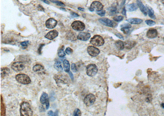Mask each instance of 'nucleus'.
<instances>
[{"label":"nucleus","mask_w":164,"mask_h":116,"mask_svg":"<svg viewBox=\"0 0 164 116\" xmlns=\"http://www.w3.org/2000/svg\"><path fill=\"white\" fill-rule=\"evenodd\" d=\"M116 36L117 37H118L119 38H120V39H123V40L124 39V38H123V36H122V35L120 34H119V33H117L116 34Z\"/></svg>","instance_id":"obj_42"},{"label":"nucleus","mask_w":164,"mask_h":116,"mask_svg":"<svg viewBox=\"0 0 164 116\" xmlns=\"http://www.w3.org/2000/svg\"><path fill=\"white\" fill-rule=\"evenodd\" d=\"M29 41H24V42H21V45L22 46H28V44H29Z\"/></svg>","instance_id":"obj_38"},{"label":"nucleus","mask_w":164,"mask_h":116,"mask_svg":"<svg viewBox=\"0 0 164 116\" xmlns=\"http://www.w3.org/2000/svg\"><path fill=\"white\" fill-rule=\"evenodd\" d=\"M106 11L105 10H102L97 12V13L98 15L101 16H104L106 14Z\"/></svg>","instance_id":"obj_34"},{"label":"nucleus","mask_w":164,"mask_h":116,"mask_svg":"<svg viewBox=\"0 0 164 116\" xmlns=\"http://www.w3.org/2000/svg\"><path fill=\"white\" fill-rule=\"evenodd\" d=\"M161 106L162 108H164V103H162L161 104Z\"/></svg>","instance_id":"obj_49"},{"label":"nucleus","mask_w":164,"mask_h":116,"mask_svg":"<svg viewBox=\"0 0 164 116\" xmlns=\"http://www.w3.org/2000/svg\"><path fill=\"white\" fill-rule=\"evenodd\" d=\"M135 42L133 41H126L124 42V48L127 49H130L132 48L135 45Z\"/></svg>","instance_id":"obj_20"},{"label":"nucleus","mask_w":164,"mask_h":116,"mask_svg":"<svg viewBox=\"0 0 164 116\" xmlns=\"http://www.w3.org/2000/svg\"><path fill=\"white\" fill-rule=\"evenodd\" d=\"M58 55L59 57L62 58L66 56V53L64 51L63 49H60L58 52Z\"/></svg>","instance_id":"obj_28"},{"label":"nucleus","mask_w":164,"mask_h":116,"mask_svg":"<svg viewBox=\"0 0 164 116\" xmlns=\"http://www.w3.org/2000/svg\"><path fill=\"white\" fill-rule=\"evenodd\" d=\"M126 8L128 11L129 12H133L134 11L138 9V5L136 3H132L129 4L126 6Z\"/></svg>","instance_id":"obj_21"},{"label":"nucleus","mask_w":164,"mask_h":116,"mask_svg":"<svg viewBox=\"0 0 164 116\" xmlns=\"http://www.w3.org/2000/svg\"><path fill=\"white\" fill-rule=\"evenodd\" d=\"M58 35V32L56 30L50 31L45 36L46 38L49 40H52L57 37Z\"/></svg>","instance_id":"obj_15"},{"label":"nucleus","mask_w":164,"mask_h":116,"mask_svg":"<svg viewBox=\"0 0 164 116\" xmlns=\"http://www.w3.org/2000/svg\"><path fill=\"white\" fill-rule=\"evenodd\" d=\"M122 13L123 14V15H125L126 16V8L125 7H124L123 9V11H122Z\"/></svg>","instance_id":"obj_46"},{"label":"nucleus","mask_w":164,"mask_h":116,"mask_svg":"<svg viewBox=\"0 0 164 116\" xmlns=\"http://www.w3.org/2000/svg\"><path fill=\"white\" fill-rule=\"evenodd\" d=\"M44 45H40V47L39 48L38 50V52L39 54H41V50H42V48L43 46H44Z\"/></svg>","instance_id":"obj_40"},{"label":"nucleus","mask_w":164,"mask_h":116,"mask_svg":"<svg viewBox=\"0 0 164 116\" xmlns=\"http://www.w3.org/2000/svg\"><path fill=\"white\" fill-rule=\"evenodd\" d=\"M103 6L100 2L98 1L93 2L90 6L89 9L90 11L93 12L94 10L96 12L102 10L103 9Z\"/></svg>","instance_id":"obj_8"},{"label":"nucleus","mask_w":164,"mask_h":116,"mask_svg":"<svg viewBox=\"0 0 164 116\" xmlns=\"http://www.w3.org/2000/svg\"><path fill=\"white\" fill-rule=\"evenodd\" d=\"M73 115L74 116H81V110L78 108H77L75 110Z\"/></svg>","instance_id":"obj_31"},{"label":"nucleus","mask_w":164,"mask_h":116,"mask_svg":"<svg viewBox=\"0 0 164 116\" xmlns=\"http://www.w3.org/2000/svg\"><path fill=\"white\" fill-rule=\"evenodd\" d=\"M49 101V96L46 92H44L42 94L40 99V101L42 104H46V103Z\"/></svg>","instance_id":"obj_18"},{"label":"nucleus","mask_w":164,"mask_h":116,"mask_svg":"<svg viewBox=\"0 0 164 116\" xmlns=\"http://www.w3.org/2000/svg\"><path fill=\"white\" fill-rule=\"evenodd\" d=\"M10 73V70L8 68L5 67L1 68V77L2 78H4L7 76Z\"/></svg>","instance_id":"obj_22"},{"label":"nucleus","mask_w":164,"mask_h":116,"mask_svg":"<svg viewBox=\"0 0 164 116\" xmlns=\"http://www.w3.org/2000/svg\"><path fill=\"white\" fill-rule=\"evenodd\" d=\"M157 34L158 33H157V31L156 30V29H149L148 31L147 32V36L148 38L153 39L157 37Z\"/></svg>","instance_id":"obj_16"},{"label":"nucleus","mask_w":164,"mask_h":116,"mask_svg":"<svg viewBox=\"0 0 164 116\" xmlns=\"http://www.w3.org/2000/svg\"><path fill=\"white\" fill-rule=\"evenodd\" d=\"M71 68H72V71L74 72H76L77 71H78L77 66H76L75 64H72V65H71Z\"/></svg>","instance_id":"obj_33"},{"label":"nucleus","mask_w":164,"mask_h":116,"mask_svg":"<svg viewBox=\"0 0 164 116\" xmlns=\"http://www.w3.org/2000/svg\"><path fill=\"white\" fill-rule=\"evenodd\" d=\"M91 37V35L89 33L81 32L79 33L77 36V38L78 40L82 41H86L89 40Z\"/></svg>","instance_id":"obj_14"},{"label":"nucleus","mask_w":164,"mask_h":116,"mask_svg":"<svg viewBox=\"0 0 164 116\" xmlns=\"http://www.w3.org/2000/svg\"><path fill=\"white\" fill-rule=\"evenodd\" d=\"M90 43L96 46H101L104 44V40L101 36L95 35L91 38L90 41Z\"/></svg>","instance_id":"obj_4"},{"label":"nucleus","mask_w":164,"mask_h":116,"mask_svg":"<svg viewBox=\"0 0 164 116\" xmlns=\"http://www.w3.org/2000/svg\"><path fill=\"white\" fill-rule=\"evenodd\" d=\"M54 79L56 81V83L58 86L60 84H67L70 81L66 75H56L54 77Z\"/></svg>","instance_id":"obj_2"},{"label":"nucleus","mask_w":164,"mask_h":116,"mask_svg":"<svg viewBox=\"0 0 164 116\" xmlns=\"http://www.w3.org/2000/svg\"><path fill=\"white\" fill-rule=\"evenodd\" d=\"M39 110H40V112H45V108H44V106L42 105H40L39 106Z\"/></svg>","instance_id":"obj_39"},{"label":"nucleus","mask_w":164,"mask_h":116,"mask_svg":"<svg viewBox=\"0 0 164 116\" xmlns=\"http://www.w3.org/2000/svg\"><path fill=\"white\" fill-rule=\"evenodd\" d=\"M46 110H48L49 108V106H50V103H49V101H48V102L46 103Z\"/></svg>","instance_id":"obj_44"},{"label":"nucleus","mask_w":164,"mask_h":116,"mask_svg":"<svg viewBox=\"0 0 164 116\" xmlns=\"http://www.w3.org/2000/svg\"><path fill=\"white\" fill-rule=\"evenodd\" d=\"M86 71L87 75L89 76H94L97 73L98 68L95 64H90L87 66Z\"/></svg>","instance_id":"obj_5"},{"label":"nucleus","mask_w":164,"mask_h":116,"mask_svg":"<svg viewBox=\"0 0 164 116\" xmlns=\"http://www.w3.org/2000/svg\"><path fill=\"white\" fill-rule=\"evenodd\" d=\"M125 1H126V0H122V5H121V6H123V5H124L125 3Z\"/></svg>","instance_id":"obj_47"},{"label":"nucleus","mask_w":164,"mask_h":116,"mask_svg":"<svg viewBox=\"0 0 164 116\" xmlns=\"http://www.w3.org/2000/svg\"><path fill=\"white\" fill-rule=\"evenodd\" d=\"M145 23L146 24H147V25H148L149 26H152L153 25H155L156 24L154 21L152 20H145Z\"/></svg>","instance_id":"obj_30"},{"label":"nucleus","mask_w":164,"mask_h":116,"mask_svg":"<svg viewBox=\"0 0 164 116\" xmlns=\"http://www.w3.org/2000/svg\"><path fill=\"white\" fill-rule=\"evenodd\" d=\"M88 53L92 57H96L100 53V51L99 49L94 46H89L87 48Z\"/></svg>","instance_id":"obj_10"},{"label":"nucleus","mask_w":164,"mask_h":116,"mask_svg":"<svg viewBox=\"0 0 164 116\" xmlns=\"http://www.w3.org/2000/svg\"><path fill=\"white\" fill-rule=\"evenodd\" d=\"M12 70L16 72L21 71L25 69V66L24 64L21 62H15L12 64L11 66Z\"/></svg>","instance_id":"obj_9"},{"label":"nucleus","mask_w":164,"mask_h":116,"mask_svg":"<svg viewBox=\"0 0 164 116\" xmlns=\"http://www.w3.org/2000/svg\"></svg>","instance_id":"obj_53"},{"label":"nucleus","mask_w":164,"mask_h":116,"mask_svg":"<svg viewBox=\"0 0 164 116\" xmlns=\"http://www.w3.org/2000/svg\"><path fill=\"white\" fill-rule=\"evenodd\" d=\"M60 9H62V10L65 11H66V9L64 8H60Z\"/></svg>","instance_id":"obj_50"},{"label":"nucleus","mask_w":164,"mask_h":116,"mask_svg":"<svg viewBox=\"0 0 164 116\" xmlns=\"http://www.w3.org/2000/svg\"><path fill=\"white\" fill-rule=\"evenodd\" d=\"M48 115H50V116H54V113L53 111H51V110H50V111H49V112H48Z\"/></svg>","instance_id":"obj_45"},{"label":"nucleus","mask_w":164,"mask_h":116,"mask_svg":"<svg viewBox=\"0 0 164 116\" xmlns=\"http://www.w3.org/2000/svg\"><path fill=\"white\" fill-rule=\"evenodd\" d=\"M33 70L37 74H42L45 73V70L44 66L40 64H36L33 68Z\"/></svg>","instance_id":"obj_12"},{"label":"nucleus","mask_w":164,"mask_h":116,"mask_svg":"<svg viewBox=\"0 0 164 116\" xmlns=\"http://www.w3.org/2000/svg\"><path fill=\"white\" fill-rule=\"evenodd\" d=\"M57 21L53 18H50L46 22V26L49 29L54 28L57 25Z\"/></svg>","instance_id":"obj_11"},{"label":"nucleus","mask_w":164,"mask_h":116,"mask_svg":"<svg viewBox=\"0 0 164 116\" xmlns=\"http://www.w3.org/2000/svg\"><path fill=\"white\" fill-rule=\"evenodd\" d=\"M130 28H126V27H122L121 29V31L124 33L125 34H128L130 32Z\"/></svg>","instance_id":"obj_35"},{"label":"nucleus","mask_w":164,"mask_h":116,"mask_svg":"<svg viewBox=\"0 0 164 116\" xmlns=\"http://www.w3.org/2000/svg\"><path fill=\"white\" fill-rule=\"evenodd\" d=\"M78 9L79 10L82 11H84V10H85L84 8H81V7H79V8H78Z\"/></svg>","instance_id":"obj_48"},{"label":"nucleus","mask_w":164,"mask_h":116,"mask_svg":"<svg viewBox=\"0 0 164 116\" xmlns=\"http://www.w3.org/2000/svg\"><path fill=\"white\" fill-rule=\"evenodd\" d=\"M15 78L17 82L22 84H28L31 82V78L26 74H18L15 77Z\"/></svg>","instance_id":"obj_3"},{"label":"nucleus","mask_w":164,"mask_h":116,"mask_svg":"<svg viewBox=\"0 0 164 116\" xmlns=\"http://www.w3.org/2000/svg\"><path fill=\"white\" fill-rule=\"evenodd\" d=\"M20 114L21 116H32L33 111L29 103L27 102H23L20 106Z\"/></svg>","instance_id":"obj_1"},{"label":"nucleus","mask_w":164,"mask_h":116,"mask_svg":"<svg viewBox=\"0 0 164 116\" xmlns=\"http://www.w3.org/2000/svg\"><path fill=\"white\" fill-rule=\"evenodd\" d=\"M66 37L68 40H71V41H75L76 40V35L75 34L74 32L71 31H70L67 33Z\"/></svg>","instance_id":"obj_19"},{"label":"nucleus","mask_w":164,"mask_h":116,"mask_svg":"<svg viewBox=\"0 0 164 116\" xmlns=\"http://www.w3.org/2000/svg\"><path fill=\"white\" fill-rule=\"evenodd\" d=\"M71 16H72V18L78 17L79 16V15L77 13H74V12H72L71 13Z\"/></svg>","instance_id":"obj_41"},{"label":"nucleus","mask_w":164,"mask_h":116,"mask_svg":"<svg viewBox=\"0 0 164 116\" xmlns=\"http://www.w3.org/2000/svg\"><path fill=\"white\" fill-rule=\"evenodd\" d=\"M147 6L148 10V16H149L151 18L153 19H156V16L154 15V12L153 9H152V8H151V7L148 5H147Z\"/></svg>","instance_id":"obj_27"},{"label":"nucleus","mask_w":164,"mask_h":116,"mask_svg":"<svg viewBox=\"0 0 164 116\" xmlns=\"http://www.w3.org/2000/svg\"></svg>","instance_id":"obj_52"},{"label":"nucleus","mask_w":164,"mask_h":116,"mask_svg":"<svg viewBox=\"0 0 164 116\" xmlns=\"http://www.w3.org/2000/svg\"><path fill=\"white\" fill-rule=\"evenodd\" d=\"M98 20L101 24L106 26H110V27L114 26V24L113 22L107 18H102L101 19H99Z\"/></svg>","instance_id":"obj_13"},{"label":"nucleus","mask_w":164,"mask_h":116,"mask_svg":"<svg viewBox=\"0 0 164 116\" xmlns=\"http://www.w3.org/2000/svg\"><path fill=\"white\" fill-rule=\"evenodd\" d=\"M95 101V95L92 94H90L85 96L84 99V102L86 106H90L94 103Z\"/></svg>","instance_id":"obj_6"},{"label":"nucleus","mask_w":164,"mask_h":116,"mask_svg":"<svg viewBox=\"0 0 164 116\" xmlns=\"http://www.w3.org/2000/svg\"><path fill=\"white\" fill-rule=\"evenodd\" d=\"M127 21L131 24H141L143 22V20L141 19L132 18L128 19L127 20Z\"/></svg>","instance_id":"obj_23"},{"label":"nucleus","mask_w":164,"mask_h":116,"mask_svg":"<svg viewBox=\"0 0 164 116\" xmlns=\"http://www.w3.org/2000/svg\"><path fill=\"white\" fill-rule=\"evenodd\" d=\"M44 2H45V3H47V4H49V2L47 1H46V0H44Z\"/></svg>","instance_id":"obj_51"},{"label":"nucleus","mask_w":164,"mask_h":116,"mask_svg":"<svg viewBox=\"0 0 164 116\" xmlns=\"http://www.w3.org/2000/svg\"><path fill=\"white\" fill-rule=\"evenodd\" d=\"M115 45H116V48L120 50H123V49H124V42H123L122 41H121V40H119L116 41Z\"/></svg>","instance_id":"obj_26"},{"label":"nucleus","mask_w":164,"mask_h":116,"mask_svg":"<svg viewBox=\"0 0 164 116\" xmlns=\"http://www.w3.org/2000/svg\"><path fill=\"white\" fill-rule=\"evenodd\" d=\"M63 66L65 71L66 73H69L70 71V64L66 59H65L63 62Z\"/></svg>","instance_id":"obj_24"},{"label":"nucleus","mask_w":164,"mask_h":116,"mask_svg":"<svg viewBox=\"0 0 164 116\" xmlns=\"http://www.w3.org/2000/svg\"><path fill=\"white\" fill-rule=\"evenodd\" d=\"M123 19V17L122 16H115L113 18V19L116 22H120L122 21Z\"/></svg>","instance_id":"obj_29"},{"label":"nucleus","mask_w":164,"mask_h":116,"mask_svg":"<svg viewBox=\"0 0 164 116\" xmlns=\"http://www.w3.org/2000/svg\"><path fill=\"white\" fill-rule=\"evenodd\" d=\"M65 52L67 55H69L70 54H71L73 53V50H72V49H71V48L68 47L66 48V49Z\"/></svg>","instance_id":"obj_32"},{"label":"nucleus","mask_w":164,"mask_h":116,"mask_svg":"<svg viewBox=\"0 0 164 116\" xmlns=\"http://www.w3.org/2000/svg\"><path fill=\"white\" fill-rule=\"evenodd\" d=\"M69 76L73 80L74 79V75H73V74H72V72L69 71Z\"/></svg>","instance_id":"obj_43"},{"label":"nucleus","mask_w":164,"mask_h":116,"mask_svg":"<svg viewBox=\"0 0 164 116\" xmlns=\"http://www.w3.org/2000/svg\"><path fill=\"white\" fill-rule=\"evenodd\" d=\"M121 26L122 27H126V28H131V25L130 24L127 23V24H123L121 25Z\"/></svg>","instance_id":"obj_37"},{"label":"nucleus","mask_w":164,"mask_h":116,"mask_svg":"<svg viewBox=\"0 0 164 116\" xmlns=\"http://www.w3.org/2000/svg\"><path fill=\"white\" fill-rule=\"evenodd\" d=\"M137 3L141 11L143 13L145 16H147V9L145 6L143 5L142 1L141 0H137Z\"/></svg>","instance_id":"obj_17"},{"label":"nucleus","mask_w":164,"mask_h":116,"mask_svg":"<svg viewBox=\"0 0 164 116\" xmlns=\"http://www.w3.org/2000/svg\"><path fill=\"white\" fill-rule=\"evenodd\" d=\"M52 2H53V3H56L57 5H59V6H61L62 7L65 6V5L61 2L58 1H53Z\"/></svg>","instance_id":"obj_36"},{"label":"nucleus","mask_w":164,"mask_h":116,"mask_svg":"<svg viewBox=\"0 0 164 116\" xmlns=\"http://www.w3.org/2000/svg\"><path fill=\"white\" fill-rule=\"evenodd\" d=\"M72 26L73 29L77 31H82L85 28L84 23L78 20L74 21L72 24Z\"/></svg>","instance_id":"obj_7"},{"label":"nucleus","mask_w":164,"mask_h":116,"mask_svg":"<svg viewBox=\"0 0 164 116\" xmlns=\"http://www.w3.org/2000/svg\"><path fill=\"white\" fill-rule=\"evenodd\" d=\"M54 67L56 70L59 72H62L63 71V69L62 68V64L60 62H56L54 64Z\"/></svg>","instance_id":"obj_25"}]
</instances>
